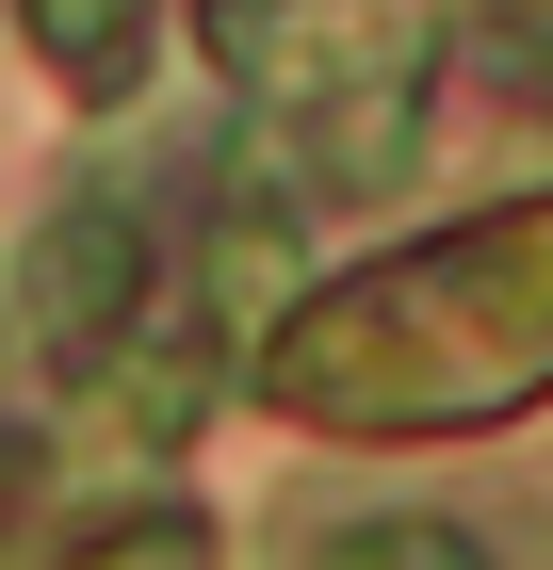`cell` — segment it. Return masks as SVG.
<instances>
[{
  "instance_id": "obj_4",
  "label": "cell",
  "mask_w": 553,
  "mask_h": 570,
  "mask_svg": "<svg viewBox=\"0 0 553 570\" xmlns=\"http://www.w3.org/2000/svg\"><path fill=\"white\" fill-rule=\"evenodd\" d=\"M326 570H488V554H472L456 522H358V538H342Z\"/></svg>"
},
{
  "instance_id": "obj_1",
  "label": "cell",
  "mask_w": 553,
  "mask_h": 570,
  "mask_svg": "<svg viewBox=\"0 0 553 570\" xmlns=\"http://www.w3.org/2000/svg\"><path fill=\"white\" fill-rule=\"evenodd\" d=\"M228 33H245V98L294 115L326 179L407 164V115H424V66H440V0H228Z\"/></svg>"
},
{
  "instance_id": "obj_3",
  "label": "cell",
  "mask_w": 553,
  "mask_h": 570,
  "mask_svg": "<svg viewBox=\"0 0 553 570\" xmlns=\"http://www.w3.org/2000/svg\"><path fill=\"white\" fill-rule=\"evenodd\" d=\"M33 33L66 49V82H82V98H115L130 66H147V0H33Z\"/></svg>"
},
{
  "instance_id": "obj_2",
  "label": "cell",
  "mask_w": 553,
  "mask_h": 570,
  "mask_svg": "<svg viewBox=\"0 0 553 570\" xmlns=\"http://www.w3.org/2000/svg\"><path fill=\"white\" fill-rule=\"evenodd\" d=\"M130 309H147V228H130L115 196H66V213L33 228V358L49 375H98V358L130 343Z\"/></svg>"
}]
</instances>
